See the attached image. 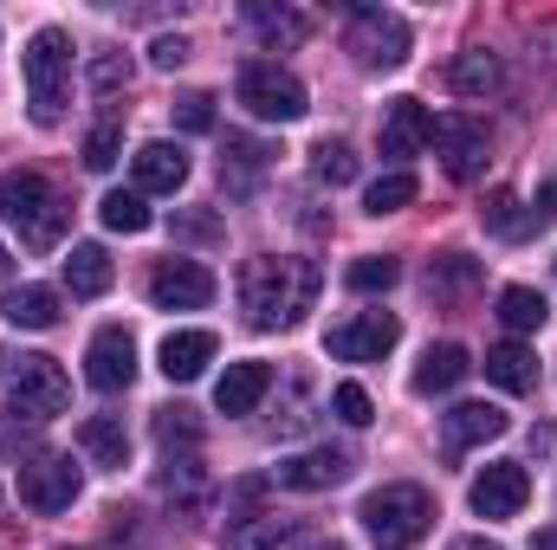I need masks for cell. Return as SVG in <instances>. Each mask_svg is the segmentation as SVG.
Masks as SVG:
<instances>
[{"instance_id":"obj_1","label":"cell","mask_w":557,"mask_h":550,"mask_svg":"<svg viewBox=\"0 0 557 550\" xmlns=\"http://www.w3.org/2000/svg\"><path fill=\"white\" fill-rule=\"evenodd\" d=\"M318 285H324V273L311 260H278V253L247 260V273H240V311H247L253 330H292L318 304Z\"/></svg>"},{"instance_id":"obj_2","label":"cell","mask_w":557,"mask_h":550,"mask_svg":"<svg viewBox=\"0 0 557 550\" xmlns=\"http://www.w3.org/2000/svg\"><path fill=\"white\" fill-rule=\"evenodd\" d=\"M0 214H7V227H13L33 253H52V247L65 240V227H72V201H65L39 168H7V175H0Z\"/></svg>"},{"instance_id":"obj_3","label":"cell","mask_w":557,"mask_h":550,"mask_svg":"<svg viewBox=\"0 0 557 550\" xmlns=\"http://www.w3.org/2000/svg\"><path fill=\"white\" fill-rule=\"evenodd\" d=\"M20 72H26V111L39 130H52L65 117V98H72V39L59 26H39L20 52Z\"/></svg>"},{"instance_id":"obj_4","label":"cell","mask_w":557,"mask_h":550,"mask_svg":"<svg viewBox=\"0 0 557 550\" xmlns=\"http://www.w3.org/2000/svg\"><path fill=\"white\" fill-rule=\"evenodd\" d=\"M357 518H363L376 550H416L428 538V525H434V499L421 486H376L357 505Z\"/></svg>"},{"instance_id":"obj_5","label":"cell","mask_w":557,"mask_h":550,"mask_svg":"<svg viewBox=\"0 0 557 550\" xmlns=\"http://www.w3.org/2000/svg\"><path fill=\"white\" fill-rule=\"evenodd\" d=\"M0 383H7V409L20 421H59L72 409V376L59 370V357H7Z\"/></svg>"},{"instance_id":"obj_6","label":"cell","mask_w":557,"mask_h":550,"mask_svg":"<svg viewBox=\"0 0 557 550\" xmlns=\"http://www.w3.org/2000/svg\"><path fill=\"white\" fill-rule=\"evenodd\" d=\"M234 91H240V104H247L260 124H298V117L311 111L305 85H298L285 65H273V59H253V65H240Z\"/></svg>"},{"instance_id":"obj_7","label":"cell","mask_w":557,"mask_h":550,"mask_svg":"<svg viewBox=\"0 0 557 550\" xmlns=\"http://www.w3.org/2000/svg\"><path fill=\"white\" fill-rule=\"evenodd\" d=\"M344 46L363 59V65H383V72H396L403 59H409V20L403 13H389V7H350V26H344Z\"/></svg>"},{"instance_id":"obj_8","label":"cell","mask_w":557,"mask_h":550,"mask_svg":"<svg viewBox=\"0 0 557 550\" xmlns=\"http://www.w3.org/2000/svg\"><path fill=\"white\" fill-rule=\"evenodd\" d=\"M85 383H91L98 396H124V389L137 383V337H131L124 324H104V330L91 337V350H85Z\"/></svg>"},{"instance_id":"obj_9","label":"cell","mask_w":557,"mask_h":550,"mask_svg":"<svg viewBox=\"0 0 557 550\" xmlns=\"http://www.w3.org/2000/svg\"><path fill=\"white\" fill-rule=\"evenodd\" d=\"M396 343H403V324H396L389 311H363V317H350V324H337V330L324 337V350H331L337 363H383Z\"/></svg>"},{"instance_id":"obj_10","label":"cell","mask_w":557,"mask_h":550,"mask_svg":"<svg viewBox=\"0 0 557 550\" xmlns=\"http://www.w3.org/2000/svg\"><path fill=\"white\" fill-rule=\"evenodd\" d=\"M78 466L65 460V453H39L33 466H20V505H33V512H72V499H78Z\"/></svg>"},{"instance_id":"obj_11","label":"cell","mask_w":557,"mask_h":550,"mask_svg":"<svg viewBox=\"0 0 557 550\" xmlns=\"http://www.w3.org/2000/svg\"><path fill=\"white\" fill-rule=\"evenodd\" d=\"M434 149H441V168L454 182H473L486 168V124L454 111V117H434Z\"/></svg>"},{"instance_id":"obj_12","label":"cell","mask_w":557,"mask_h":550,"mask_svg":"<svg viewBox=\"0 0 557 550\" xmlns=\"http://www.w3.org/2000/svg\"><path fill=\"white\" fill-rule=\"evenodd\" d=\"M473 512L480 518H519L525 512V499H532V473L519 466V460H493L480 479H473Z\"/></svg>"},{"instance_id":"obj_13","label":"cell","mask_w":557,"mask_h":550,"mask_svg":"<svg viewBox=\"0 0 557 550\" xmlns=\"http://www.w3.org/2000/svg\"><path fill=\"white\" fill-rule=\"evenodd\" d=\"M149 298H156V311H201L214 298V273L201 260H162L149 273Z\"/></svg>"},{"instance_id":"obj_14","label":"cell","mask_w":557,"mask_h":550,"mask_svg":"<svg viewBox=\"0 0 557 550\" xmlns=\"http://www.w3.org/2000/svg\"><path fill=\"white\" fill-rule=\"evenodd\" d=\"M337 479H350V453L344 447H305V453L273 466V486H285V492H324Z\"/></svg>"},{"instance_id":"obj_15","label":"cell","mask_w":557,"mask_h":550,"mask_svg":"<svg viewBox=\"0 0 557 550\" xmlns=\"http://www.w3.org/2000/svg\"><path fill=\"white\" fill-rule=\"evenodd\" d=\"M512 421H506V409L499 402H460V409L441 414V447L460 460L467 447H486V440H499Z\"/></svg>"},{"instance_id":"obj_16","label":"cell","mask_w":557,"mask_h":550,"mask_svg":"<svg viewBox=\"0 0 557 550\" xmlns=\"http://www.w3.org/2000/svg\"><path fill=\"white\" fill-rule=\"evenodd\" d=\"M428 142H434L428 104H421V98H389V111H383V155H389V162H409Z\"/></svg>"},{"instance_id":"obj_17","label":"cell","mask_w":557,"mask_h":550,"mask_svg":"<svg viewBox=\"0 0 557 550\" xmlns=\"http://www.w3.org/2000/svg\"><path fill=\"white\" fill-rule=\"evenodd\" d=\"M214 330H169L162 337V350H156V363H162V376L169 383H195L208 363H214Z\"/></svg>"},{"instance_id":"obj_18","label":"cell","mask_w":557,"mask_h":550,"mask_svg":"<svg viewBox=\"0 0 557 550\" xmlns=\"http://www.w3.org/2000/svg\"><path fill=\"white\" fill-rule=\"evenodd\" d=\"M131 168H137V195H175L188 182L182 142H143L137 155H131Z\"/></svg>"},{"instance_id":"obj_19","label":"cell","mask_w":557,"mask_h":550,"mask_svg":"<svg viewBox=\"0 0 557 550\" xmlns=\"http://www.w3.org/2000/svg\"><path fill=\"white\" fill-rule=\"evenodd\" d=\"M267 389H273V363H260V357L227 363V376H221V389H214V409L221 414H253Z\"/></svg>"},{"instance_id":"obj_20","label":"cell","mask_w":557,"mask_h":550,"mask_svg":"<svg viewBox=\"0 0 557 550\" xmlns=\"http://www.w3.org/2000/svg\"><path fill=\"white\" fill-rule=\"evenodd\" d=\"M467 376H473V357H467L460 343H434V350L416 363L409 389H416V396H447V389H460Z\"/></svg>"},{"instance_id":"obj_21","label":"cell","mask_w":557,"mask_h":550,"mask_svg":"<svg viewBox=\"0 0 557 550\" xmlns=\"http://www.w3.org/2000/svg\"><path fill=\"white\" fill-rule=\"evenodd\" d=\"M499 85H506V65H499V52H480V46H473V52H460V59L447 65V91H454V98H473V104H486Z\"/></svg>"},{"instance_id":"obj_22","label":"cell","mask_w":557,"mask_h":550,"mask_svg":"<svg viewBox=\"0 0 557 550\" xmlns=\"http://www.w3.org/2000/svg\"><path fill=\"white\" fill-rule=\"evenodd\" d=\"M0 317H7L13 330H52V324H59V291H52V285H13V291L0 298Z\"/></svg>"},{"instance_id":"obj_23","label":"cell","mask_w":557,"mask_h":550,"mask_svg":"<svg viewBox=\"0 0 557 550\" xmlns=\"http://www.w3.org/2000/svg\"><path fill=\"white\" fill-rule=\"evenodd\" d=\"M78 447H85L98 466H111V473H124V460H131V434H124L117 414H85V421H78Z\"/></svg>"},{"instance_id":"obj_24","label":"cell","mask_w":557,"mask_h":550,"mask_svg":"<svg viewBox=\"0 0 557 550\" xmlns=\"http://www.w3.org/2000/svg\"><path fill=\"white\" fill-rule=\"evenodd\" d=\"M111 278H117V266H111V253H104L98 240H85V247L65 253V285H72V298H104Z\"/></svg>"},{"instance_id":"obj_25","label":"cell","mask_w":557,"mask_h":550,"mask_svg":"<svg viewBox=\"0 0 557 550\" xmlns=\"http://www.w3.org/2000/svg\"><path fill=\"white\" fill-rule=\"evenodd\" d=\"M486 376L506 389V396H532L539 389V357L512 337V343H499V350H486Z\"/></svg>"},{"instance_id":"obj_26","label":"cell","mask_w":557,"mask_h":550,"mask_svg":"<svg viewBox=\"0 0 557 550\" xmlns=\"http://www.w3.org/2000/svg\"><path fill=\"white\" fill-rule=\"evenodd\" d=\"M292 545H298V525L273 518V512H253L227 532V550H292Z\"/></svg>"},{"instance_id":"obj_27","label":"cell","mask_w":557,"mask_h":550,"mask_svg":"<svg viewBox=\"0 0 557 550\" xmlns=\"http://www.w3.org/2000/svg\"><path fill=\"white\" fill-rule=\"evenodd\" d=\"M247 26H253L267 46H298V39L311 33L305 13H292V7H267V0H247Z\"/></svg>"},{"instance_id":"obj_28","label":"cell","mask_w":557,"mask_h":550,"mask_svg":"<svg viewBox=\"0 0 557 550\" xmlns=\"http://www.w3.org/2000/svg\"><path fill=\"white\" fill-rule=\"evenodd\" d=\"M545 317H552V304H545L532 285H506V291H499V324H506V330L525 337V330H539Z\"/></svg>"},{"instance_id":"obj_29","label":"cell","mask_w":557,"mask_h":550,"mask_svg":"<svg viewBox=\"0 0 557 550\" xmlns=\"http://www.w3.org/2000/svg\"><path fill=\"white\" fill-rule=\"evenodd\" d=\"M421 195V182L409 175V168H396V175H383V182H370V195H363V208L383 221V214H403L409 201Z\"/></svg>"},{"instance_id":"obj_30","label":"cell","mask_w":557,"mask_h":550,"mask_svg":"<svg viewBox=\"0 0 557 550\" xmlns=\"http://www.w3.org/2000/svg\"><path fill=\"white\" fill-rule=\"evenodd\" d=\"M267 142H253V137H227V155H221V175L234 182V188H253V175L267 168Z\"/></svg>"},{"instance_id":"obj_31","label":"cell","mask_w":557,"mask_h":550,"mask_svg":"<svg viewBox=\"0 0 557 550\" xmlns=\"http://www.w3.org/2000/svg\"><path fill=\"white\" fill-rule=\"evenodd\" d=\"M98 214H104L111 234H143V227H149V208H143L137 188H111V195L98 201Z\"/></svg>"},{"instance_id":"obj_32","label":"cell","mask_w":557,"mask_h":550,"mask_svg":"<svg viewBox=\"0 0 557 550\" xmlns=\"http://www.w3.org/2000/svg\"><path fill=\"white\" fill-rule=\"evenodd\" d=\"M311 175H318V182H324V188H350V182H357V155H350V142H318V149H311Z\"/></svg>"},{"instance_id":"obj_33","label":"cell","mask_w":557,"mask_h":550,"mask_svg":"<svg viewBox=\"0 0 557 550\" xmlns=\"http://www.w3.org/2000/svg\"><path fill=\"white\" fill-rule=\"evenodd\" d=\"M480 221H486V227H493L499 240H525V234H532V208H519V201H512L506 188H499V195H493V201L480 208Z\"/></svg>"},{"instance_id":"obj_34","label":"cell","mask_w":557,"mask_h":550,"mask_svg":"<svg viewBox=\"0 0 557 550\" xmlns=\"http://www.w3.org/2000/svg\"><path fill=\"white\" fill-rule=\"evenodd\" d=\"M473 285H480V260H467V253L428 260V291H473Z\"/></svg>"},{"instance_id":"obj_35","label":"cell","mask_w":557,"mask_h":550,"mask_svg":"<svg viewBox=\"0 0 557 550\" xmlns=\"http://www.w3.org/2000/svg\"><path fill=\"white\" fill-rule=\"evenodd\" d=\"M396 278H403V266H396L389 253H370V260H357V266L344 273V285H350V291H389Z\"/></svg>"},{"instance_id":"obj_36","label":"cell","mask_w":557,"mask_h":550,"mask_svg":"<svg viewBox=\"0 0 557 550\" xmlns=\"http://www.w3.org/2000/svg\"><path fill=\"white\" fill-rule=\"evenodd\" d=\"M117 155H124V130H117V124H98V130L85 137V168H91V175L117 168Z\"/></svg>"},{"instance_id":"obj_37","label":"cell","mask_w":557,"mask_h":550,"mask_svg":"<svg viewBox=\"0 0 557 550\" xmlns=\"http://www.w3.org/2000/svg\"><path fill=\"white\" fill-rule=\"evenodd\" d=\"M156 440H162V447H175V440H182V447H195V440H201L195 409H162V414H156Z\"/></svg>"},{"instance_id":"obj_38","label":"cell","mask_w":557,"mask_h":550,"mask_svg":"<svg viewBox=\"0 0 557 550\" xmlns=\"http://www.w3.org/2000/svg\"><path fill=\"white\" fill-rule=\"evenodd\" d=\"M124 85H131V59H124V52H91V91L111 98V91H124Z\"/></svg>"},{"instance_id":"obj_39","label":"cell","mask_w":557,"mask_h":550,"mask_svg":"<svg viewBox=\"0 0 557 550\" xmlns=\"http://www.w3.org/2000/svg\"><path fill=\"white\" fill-rule=\"evenodd\" d=\"M175 124L195 130V137L214 130V98H208V91H182V98H175Z\"/></svg>"},{"instance_id":"obj_40","label":"cell","mask_w":557,"mask_h":550,"mask_svg":"<svg viewBox=\"0 0 557 550\" xmlns=\"http://www.w3.org/2000/svg\"><path fill=\"white\" fill-rule=\"evenodd\" d=\"M331 409H337V421H344V427H370V421H376V402H370L357 383H344V389L331 396Z\"/></svg>"},{"instance_id":"obj_41","label":"cell","mask_w":557,"mask_h":550,"mask_svg":"<svg viewBox=\"0 0 557 550\" xmlns=\"http://www.w3.org/2000/svg\"><path fill=\"white\" fill-rule=\"evenodd\" d=\"M182 59H188V39H182V33H162V39L149 46V65H156V72H175Z\"/></svg>"},{"instance_id":"obj_42","label":"cell","mask_w":557,"mask_h":550,"mask_svg":"<svg viewBox=\"0 0 557 550\" xmlns=\"http://www.w3.org/2000/svg\"><path fill=\"white\" fill-rule=\"evenodd\" d=\"M545 221H557V182H545V195L532 201V227H545Z\"/></svg>"},{"instance_id":"obj_43","label":"cell","mask_w":557,"mask_h":550,"mask_svg":"<svg viewBox=\"0 0 557 550\" xmlns=\"http://www.w3.org/2000/svg\"><path fill=\"white\" fill-rule=\"evenodd\" d=\"M447 550H499V545H486V538H460V545H447Z\"/></svg>"},{"instance_id":"obj_44","label":"cell","mask_w":557,"mask_h":550,"mask_svg":"<svg viewBox=\"0 0 557 550\" xmlns=\"http://www.w3.org/2000/svg\"><path fill=\"white\" fill-rule=\"evenodd\" d=\"M532 550H557V532H545V538H539V545H532Z\"/></svg>"},{"instance_id":"obj_45","label":"cell","mask_w":557,"mask_h":550,"mask_svg":"<svg viewBox=\"0 0 557 550\" xmlns=\"http://www.w3.org/2000/svg\"><path fill=\"white\" fill-rule=\"evenodd\" d=\"M13 273V253H7V247H0V278Z\"/></svg>"},{"instance_id":"obj_46","label":"cell","mask_w":557,"mask_h":550,"mask_svg":"<svg viewBox=\"0 0 557 550\" xmlns=\"http://www.w3.org/2000/svg\"><path fill=\"white\" fill-rule=\"evenodd\" d=\"M318 550H344V545H318Z\"/></svg>"},{"instance_id":"obj_47","label":"cell","mask_w":557,"mask_h":550,"mask_svg":"<svg viewBox=\"0 0 557 550\" xmlns=\"http://www.w3.org/2000/svg\"><path fill=\"white\" fill-rule=\"evenodd\" d=\"M59 550H65V545H59Z\"/></svg>"}]
</instances>
